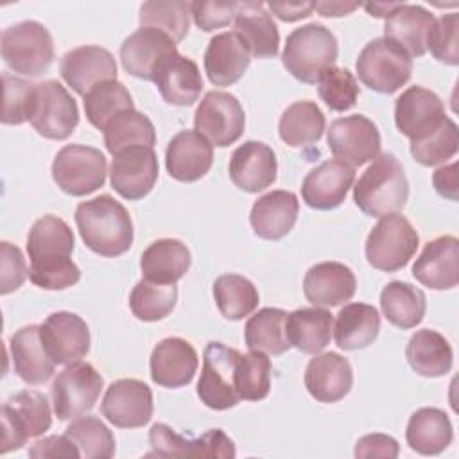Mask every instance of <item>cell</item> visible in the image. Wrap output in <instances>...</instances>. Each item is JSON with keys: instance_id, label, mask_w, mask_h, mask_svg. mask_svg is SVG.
<instances>
[{"instance_id": "cell-1", "label": "cell", "mask_w": 459, "mask_h": 459, "mask_svg": "<svg viewBox=\"0 0 459 459\" xmlns=\"http://www.w3.org/2000/svg\"><path fill=\"white\" fill-rule=\"evenodd\" d=\"M74 246V233L63 219L56 215L38 219L27 237L30 281L47 290L75 285L81 280V271L72 260Z\"/></svg>"}, {"instance_id": "cell-2", "label": "cell", "mask_w": 459, "mask_h": 459, "mask_svg": "<svg viewBox=\"0 0 459 459\" xmlns=\"http://www.w3.org/2000/svg\"><path fill=\"white\" fill-rule=\"evenodd\" d=\"M75 224L84 246L100 256H118L133 246L134 230L131 215L109 194L79 203Z\"/></svg>"}, {"instance_id": "cell-3", "label": "cell", "mask_w": 459, "mask_h": 459, "mask_svg": "<svg viewBox=\"0 0 459 459\" xmlns=\"http://www.w3.org/2000/svg\"><path fill=\"white\" fill-rule=\"evenodd\" d=\"M409 197L402 163L391 154H378L353 186V201L369 217L398 213Z\"/></svg>"}, {"instance_id": "cell-4", "label": "cell", "mask_w": 459, "mask_h": 459, "mask_svg": "<svg viewBox=\"0 0 459 459\" xmlns=\"http://www.w3.org/2000/svg\"><path fill=\"white\" fill-rule=\"evenodd\" d=\"M337 52V39L330 29L321 23H307L287 36L281 63L298 81L317 84L323 74L335 65Z\"/></svg>"}, {"instance_id": "cell-5", "label": "cell", "mask_w": 459, "mask_h": 459, "mask_svg": "<svg viewBox=\"0 0 459 459\" xmlns=\"http://www.w3.org/2000/svg\"><path fill=\"white\" fill-rule=\"evenodd\" d=\"M0 52L11 70L38 77L47 72L54 61V41L45 25L25 20L4 29Z\"/></svg>"}, {"instance_id": "cell-6", "label": "cell", "mask_w": 459, "mask_h": 459, "mask_svg": "<svg viewBox=\"0 0 459 459\" xmlns=\"http://www.w3.org/2000/svg\"><path fill=\"white\" fill-rule=\"evenodd\" d=\"M364 86L378 93H394L412 74V57L393 39L377 38L359 54L355 63Z\"/></svg>"}, {"instance_id": "cell-7", "label": "cell", "mask_w": 459, "mask_h": 459, "mask_svg": "<svg viewBox=\"0 0 459 459\" xmlns=\"http://www.w3.org/2000/svg\"><path fill=\"white\" fill-rule=\"evenodd\" d=\"M420 244L418 231L400 213L380 217L366 238L368 264L378 271L394 273L409 264Z\"/></svg>"}, {"instance_id": "cell-8", "label": "cell", "mask_w": 459, "mask_h": 459, "mask_svg": "<svg viewBox=\"0 0 459 459\" xmlns=\"http://www.w3.org/2000/svg\"><path fill=\"white\" fill-rule=\"evenodd\" d=\"M52 425V411L43 393L23 389L2 407V454L22 448L29 437H38Z\"/></svg>"}, {"instance_id": "cell-9", "label": "cell", "mask_w": 459, "mask_h": 459, "mask_svg": "<svg viewBox=\"0 0 459 459\" xmlns=\"http://www.w3.org/2000/svg\"><path fill=\"white\" fill-rule=\"evenodd\" d=\"M108 174L106 156L90 145L68 143L52 161V178L68 195L81 197L99 190Z\"/></svg>"}, {"instance_id": "cell-10", "label": "cell", "mask_w": 459, "mask_h": 459, "mask_svg": "<svg viewBox=\"0 0 459 459\" xmlns=\"http://www.w3.org/2000/svg\"><path fill=\"white\" fill-rule=\"evenodd\" d=\"M27 120L43 138L65 140L79 124V109L66 88L48 79L34 86Z\"/></svg>"}, {"instance_id": "cell-11", "label": "cell", "mask_w": 459, "mask_h": 459, "mask_svg": "<svg viewBox=\"0 0 459 459\" xmlns=\"http://www.w3.org/2000/svg\"><path fill=\"white\" fill-rule=\"evenodd\" d=\"M240 351L222 342H208L203 353V369L197 382V396L213 411L235 407L240 400L235 387V368Z\"/></svg>"}, {"instance_id": "cell-12", "label": "cell", "mask_w": 459, "mask_h": 459, "mask_svg": "<svg viewBox=\"0 0 459 459\" xmlns=\"http://www.w3.org/2000/svg\"><path fill=\"white\" fill-rule=\"evenodd\" d=\"M104 380L88 362L68 364L52 382V403L59 420H74L95 407Z\"/></svg>"}, {"instance_id": "cell-13", "label": "cell", "mask_w": 459, "mask_h": 459, "mask_svg": "<svg viewBox=\"0 0 459 459\" xmlns=\"http://www.w3.org/2000/svg\"><path fill=\"white\" fill-rule=\"evenodd\" d=\"M194 126L212 145L228 147L242 136L246 115L235 95L213 90L199 102L194 115Z\"/></svg>"}, {"instance_id": "cell-14", "label": "cell", "mask_w": 459, "mask_h": 459, "mask_svg": "<svg viewBox=\"0 0 459 459\" xmlns=\"http://www.w3.org/2000/svg\"><path fill=\"white\" fill-rule=\"evenodd\" d=\"M326 142L332 154L351 167L373 161L382 145L378 127L364 115L335 118L328 127Z\"/></svg>"}, {"instance_id": "cell-15", "label": "cell", "mask_w": 459, "mask_h": 459, "mask_svg": "<svg viewBox=\"0 0 459 459\" xmlns=\"http://www.w3.org/2000/svg\"><path fill=\"white\" fill-rule=\"evenodd\" d=\"M158 158L152 147L133 145L113 154L109 181L124 199L138 201L145 197L158 181Z\"/></svg>"}, {"instance_id": "cell-16", "label": "cell", "mask_w": 459, "mask_h": 459, "mask_svg": "<svg viewBox=\"0 0 459 459\" xmlns=\"http://www.w3.org/2000/svg\"><path fill=\"white\" fill-rule=\"evenodd\" d=\"M152 391L136 378L115 380L100 403L102 416L118 429H138L152 418Z\"/></svg>"}, {"instance_id": "cell-17", "label": "cell", "mask_w": 459, "mask_h": 459, "mask_svg": "<svg viewBox=\"0 0 459 459\" xmlns=\"http://www.w3.org/2000/svg\"><path fill=\"white\" fill-rule=\"evenodd\" d=\"M178 54L176 43L154 27H140L120 47V61L126 72L145 81H154L160 68Z\"/></svg>"}, {"instance_id": "cell-18", "label": "cell", "mask_w": 459, "mask_h": 459, "mask_svg": "<svg viewBox=\"0 0 459 459\" xmlns=\"http://www.w3.org/2000/svg\"><path fill=\"white\" fill-rule=\"evenodd\" d=\"M445 118L443 100L423 86H409L394 102V124L411 142L432 134Z\"/></svg>"}, {"instance_id": "cell-19", "label": "cell", "mask_w": 459, "mask_h": 459, "mask_svg": "<svg viewBox=\"0 0 459 459\" xmlns=\"http://www.w3.org/2000/svg\"><path fill=\"white\" fill-rule=\"evenodd\" d=\"M41 341L56 364L79 362L90 351V330L86 321L74 312H54L39 325Z\"/></svg>"}, {"instance_id": "cell-20", "label": "cell", "mask_w": 459, "mask_h": 459, "mask_svg": "<svg viewBox=\"0 0 459 459\" xmlns=\"http://www.w3.org/2000/svg\"><path fill=\"white\" fill-rule=\"evenodd\" d=\"M65 82L79 95H86L93 86L117 79L113 54L99 45H82L68 50L59 63Z\"/></svg>"}, {"instance_id": "cell-21", "label": "cell", "mask_w": 459, "mask_h": 459, "mask_svg": "<svg viewBox=\"0 0 459 459\" xmlns=\"http://www.w3.org/2000/svg\"><path fill=\"white\" fill-rule=\"evenodd\" d=\"M412 276L434 290L452 289L459 281V240L441 235L425 244L412 265Z\"/></svg>"}, {"instance_id": "cell-22", "label": "cell", "mask_w": 459, "mask_h": 459, "mask_svg": "<svg viewBox=\"0 0 459 459\" xmlns=\"http://www.w3.org/2000/svg\"><path fill=\"white\" fill-rule=\"evenodd\" d=\"M276 154L264 142L247 140L230 158V178L233 185L249 194L271 186L276 181Z\"/></svg>"}, {"instance_id": "cell-23", "label": "cell", "mask_w": 459, "mask_h": 459, "mask_svg": "<svg viewBox=\"0 0 459 459\" xmlns=\"http://www.w3.org/2000/svg\"><path fill=\"white\" fill-rule=\"evenodd\" d=\"M355 170L341 160H326L312 169L301 183V197L314 210H333L346 199Z\"/></svg>"}, {"instance_id": "cell-24", "label": "cell", "mask_w": 459, "mask_h": 459, "mask_svg": "<svg viewBox=\"0 0 459 459\" xmlns=\"http://www.w3.org/2000/svg\"><path fill=\"white\" fill-rule=\"evenodd\" d=\"M149 366L154 384L176 389L192 382L199 366V357L188 341L181 337H165L154 346Z\"/></svg>"}, {"instance_id": "cell-25", "label": "cell", "mask_w": 459, "mask_h": 459, "mask_svg": "<svg viewBox=\"0 0 459 459\" xmlns=\"http://www.w3.org/2000/svg\"><path fill=\"white\" fill-rule=\"evenodd\" d=\"M213 147L197 131H179L167 145L165 167L170 178L183 183L201 179L212 167Z\"/></svg>"}, {"instance_id": "cell-26", "label": "cell", "mask_w": 459, "mask_h": 459, "mask_svg": "<svg viewBox=\"0 0 459 459\" xmlns=\"http://www.w3.org/2000/svg\"><path fill=\"white\" fill-rule=\"evenodd\" d=\"M353 385V371L342 355L326 351L310 359L305 369V387L321 403L342 400Z\"/></svg>"}, {"instance_id": "cell-27", "label": "cell", "mask_w": 459, "mask_h": 459, "mask_svg": "<svg viewBox=\"0 0 459 459\" xmlns=\"http://www.w3.org/2000/svg\"><path fill=\"white\" fill-rule=\"evenodd\" d=\"M357 280L353 271L341 262H319L312 265L303 280L305 298L314 307H339L355 294Z\"/></svg>"}, {"instance_id": "cell-28", "label": "cell", "mask_w": 459, "mask_h": 459, "mask_svg": "<svg viewBox=\"0 0 459 459\" xmlns=\"http://www.w3.org/2000/svg\"><path fill=\"white\" fill-rule=\"evenodd\" d=\"M251 54L235 30L215 34L204 52V72L212 84L231 86L247 70Z\"/></svg>"}, {"instance_id": "cell-29", "label": "cell", "mask_w": 459, "mask_h": 459, "mask_svg": "<svg viewBox=\"0 0 459 459\" xmlns=\"http://www.w3.org/2000/svg\"><path fill=\"white\" fill-rule=\"evenodd\" d=\"M299 201L289 190H273L260 195L251 208L249 222L260 238L280 240L296 224Z\"/></svg>"}, {"instance_id": "cell-30", "label": "cell", "mask_w": 459, "mask_h": 459, "mask_svg": "<svg viewBox=\"0 0 459 459\" xmlns=\"http://www.w3.org/2000/svg\"><path fill=\"white\" fill-rule=\"evenodd\" d=\"M9 350L14 371L25 384L38 385L54 375L56 362L41 341L39 325L16 330L9 339Z\"/></svg>"}, {"instance_id": "cell-31", "label": "cell", "mask_w": 459, "mask_h": 459, "mask_svg": "<svg viewBox=\"0 0 459 459\" xmlns=\"http://www.w3.org/2000/svg\"><path fill=\"white\" fill-rule=\"evenodd\" d=\"M235 32L242 38L253 57L265 59L278 54L280 32L264 2H238Z\"/></svg>"}, {"instance_id": "cell-32", "label": "cell", "mask_w": 459, "mask_h": 459, "mask_svg": "<svg viewBox=\"0 0 459 459\" xmlns=\"http://www.w3.org/2000/svg\"><path fill=\"white\" fill-rule=\"evenodd\" d=\"M434 14L423 5L400 4L384 25L385 38L398 43L411 57H420L427 52V36L434 23Z\"/></svg>"}, {"instance_id": "cell-33", "label": "cell", "mask_w": 459, "mask_h": 459, "mask_svg": "<svg viewBox=\"0 0 459 459\" xmlns=\"http://www.w3.org/2000/svg\"><path fill=\"white\" fill-rule=\"evenodd\" d=\"M154 82L163 100L174 106H192L203 91L199 66L181 54L170 57L160 68Z\"/></svg>"}, {"instance_id": "cell-34", "label": "cell", "mask_w": 459, "mask_h": 459, "mask_svg": "<svg viewBox=\"0 0 459 459\" xmlns=\"http://www.w3.org/2000/svg\"><path fill=\"white\" fill-rule=\"evenodd\" d=\"M190 264V251L178 238L154 240L140 256L143 278L156 283H176L186 274Z\"/></svg>"}, {"instance_id": "cell-35", "label": "cell", "mask_w": 459, "mask_h": 459, "mask_svg": "<svg viewBox=\"0 0 459 459\" xmlns=\"http://www.w3.org/2000/svg\"><path fill=\"white\" fill-rule=\"evenodd\" d=\"M454 432L450 418L437 407H421L409 418L407 445L421 455H437L452 443Z\"/></svg>"}, {"instance_id": "cell-36", "label": "cell", "mask_w": 459, "mask_h": 459, "mask_svg": "<svg viewBox=\"0 0 459 459\" xmlns=\"http://www.w3.org/2000/svg\"><path fill=\"white\" fill-rule=\"evenodd\" d=\"M380 330V316L373 305L348 303L344 305L333 326L335 344L344 351H355L369 346Z\"/></svg>"}, {"instance_id": "cell-37", "label": "cell", "mask_w": 459, "mask_h": 459, "mask_svg": "<svg viewBox=\"0 0 459 459\" xmlns=\"http://www.w3.org/2000/svg\"><path fill=\"white\" fill-rule=\"evenodd\" d=\"M333 317L321 307L298 308L287 314L285 333L289 344L303 353H319L330 344Z\"/></svg>"}, {"instance_id": "cell-38", "label": "cell", "mask_w": 459, "mask_h": 459, "mask_svg": "<svg viewBox=\"0 0 459 459\" xmlns=\"http://www.w3.org/2000/svg\"><path fill=\"white\" fill-rule=\"evenodd\" d=\"M405 357L409 366L421 377L436 378L452 369L454 351L450 342L436 330L423 328L411 335Z\"/></svg>"}, {"instance_id": "cell-39", "label": "cell", "mask_w": 459, "mask_h": 459, "mask_svg": "<svg viewBox=\"0 0 459 459\" xmlns=\"http://www.w3.org/2000/svg\"><path fill=\"white\" fill-rule=\"evenodd\" d=\"M380 308L391 325L409 330L421 323L427 310V299L421 289L394 280L382 289Z\"/></svg>"}, {"instance_id": "cell-40", "label": "cell", "mask_w": 459, "mask_h": 459, "mask_svg": "<svg viewBox=\"0 0 459 459\" xmlns=\"http://www.w3.org/2000/svg\"><path fill=\"white\" fill-rule=\"evenodd\" d=\"M287 312L274 307L260 308L253 314L244 328V341L251 351H262L265 355H281L290 344L285 333Z\"/></svg>"}, {"instance_id": "cell-41", "label": "cell", "mask_w": 459, "mask_h": 459, "mask_svg": "<svg viewBox=\"0 0 459 459\" xmlns=\"http://www.w3.org/2000/svg\"><path fill=\"white\" fill-rule=\"evenodd\" d=\"M325 131V115L312 100L290 104L280 117V138L290 147H301L319 142Z\"/></svg>"}, {"instance_id": "cell-42", "label": "cell", "mask_w": 459, "mask_h": 459, "mask_svg": "<svg viewBox=\"0 0 459 459\" xmlns=\"http://www.w3.org/2000/svg\"><path fill=\"white\" fill-rule=\"evenodd\" d=\"M84 113L88 122L97 127L99 131H104L106 126L122 111L133 109V97L129 90L115 81H104L97 86H93L84 95Z\"/></svg>"}, {"instance_id": "cell-43", "label": "cell", "mask_w": 459, "mask_h": 459, "mask_svg": "<svg viewBox=\"0 0 459 459\" xmlns=\"http://www.w3.org/2000/svg\"><path fill=\"white\" fill-rule=\"evenodd\" d=\"M219 312L230 321H240L258 307V290L247 278L230 273L213 281Z\"/></svg>"}, {"instance_id": "cell-44", "label": "cell", "mask_w": 459, "mask_h": 459, "mask_svg": "<svg viewBox=\"0 0 459 459\" xmlns=\"http://www.w3.org/2000/svg\"><path fill=\"white\" fill-rule=\"evenodd\" d=\"M106 149L115 154L126 147L145 145L154 147L156 131L152 122L140 111L126 109L118 113L104 129Z\"/></svg>"}, {"instance_id": "cell-45", "label": "cell", "mask_w": 459, "mask_h": 459, "mask_svg": "<svg viewBox=\"0 0 459 459\" xmlns=\"http://www.w3.org/2000/svg\"><path fill=\"white\" fill-rule=\"evenodd\" d=\"M190 4L183 0H152L140 7V27H154L179 43L190 29Z\"/></svg>"}, {"instance_id": "cell-46", "label": "cell", "mask_w": 459, "mask_h": 459, "mask_svg": "<svg viewBox=\"0 0 459 459\" xmlns=\"http://www.w3.org/2000/svg\"><path fill=\"white\" fill-rule=\"evenodd\" d=\"M178 301L176 283H156L151 280H140L129 296V307L140 321H160L167 317Z\"/></svg>"}, {"instance_id": "cell-47", "label": "cell", "mask_w": 459, "mask_h": 459, "mask_svg": "<svg viewBox=\"0 0 459 459\" xmlns=\"http://www.w3.org/2000/svg\"><path fill=\"white\" fill-rule=\"evenodd\" d=\"M75 443L81 457L86 459H109L115 455L113 432L95 416H79L65 430Z\"/></svg>"}, {"instance_id": "cell-48", "label": "cell", "mask_w": 459, "mask_h": 459, "mask_svg": "<svg viewBox=\"0 0 459 459\" xmlns=\"http://www.w3.org/2000/svg\"><path fill=\"white\" fill-rule=\"evenodd\" d=\"M235 387L240 400L258 402L271 389V360L262 351H251L238 357L235 368Z\"/></svg>"}, {"instance_id": "cell-49", "label": "cell", "mask_w": 459, "mask_h": 459, "mask_svg": "<svg viewBox=\"0 0 459 459\" xmlns=\"http://www.w3.org/2000/svg\"><path fill=\"white\" fill-rule=\"evenodd\" d=\"M459 149V134L455 122L446 117L445 122L427 138L411 142V154L412 158L425 165V167H436L450 158L455 156Z\"/></svg>"}, {"instance_id": "cell-50", "label": "cell", "mask_w": 459, "mask_h": 459, "mask_svg": "<svg viewBox=\"0 0 459 459\" xmlns=\"http://www.w3.org/2000/svg\"><path fill=\"white\" fill-rule=\"evenodd\" d=\"M321 100L332 111H346L355 106L359 99V84L348 68L332 66L317 82Z\"/></svg>"}, {"instance_id": "cell-51", "label": "cell", "mask_w": 459, "mask_h": 459, "mask_svg": "<svg viewBox=\"0 0 459 459\" xmlns=\"http://www.w3.org/2000/svg\"><path fill=\"white\" fill-rule=\"evenodd\" d=\"M427 50L445 63L455 66L459 63V16L448 13L434 20L432 29L427 36Z\"/></svg>"}, {"instance_id": "cell-52", "label": "cell", "mask_w": 459, "mask_h": 459, "mask_svg": "<svg viewBox=\"0 0 459 459\" xmlns=\"http://www.w3.org/2000/svg\"><path fill=\"white\" fill-rule=\"evenodd\" d=\"M4 81V111H2V122L4 124H23L29 117V108L34 93L32 82L14 77L11 74L2 75Z\"/></svg>"}, {"instance_id": "cell-53", "label": "cell", "mask_w": 459, "mask_h": 459, "mask_svg": "<svg viewBox=\"0 0 459 459\" xmlns=\"http://www.w3.org/2000/svg\"><path fill=\"white\" fill-rule=\"evenodd\" d=\"M151 454L158 457H197V437L183 436L165 423H154L149 430Z\"/></svg>"}, {"instance_id": "cell-54", "label": "cell", "mask_w": 459, "mask_h": 459, "mask_svg": "<svg viewBox=\"0 0 459 459\" xmlns=\"http://www.w3.org/2000/svg\"><path fill=\"white\" fill-rule=\"evenodd\" d=\"M238 9V2H190V13L194 23L210 32L221 27H226L231 20H235Z\"/></svg>"}, {"instance_id": "cell-55", "label": "cell", "mask_w": 459, "mask_h": 459, "mask_svg": "<svg viewBox=\"0 0 459 459\" xmlns=\"http://www.w3.org/2000/svg\"><path fill=\"white\" fill-rule=\"evenodd\" d=\"M0 251H2V283H0V292L2 294H9L13 290H16L27 278L29 271H27V264L25 258L22 255V251L9 244V242H2L0 244Z\"/></svg>"}, {"instance_id": "cell-56", "label": "cell", "mask_w": 459, "mask_h": 459, "mask_svg": "<svg viewBox=\"0 0 459 459\" xmlns=\"http://www.w3.org/2000/svg\"><path fill=\"white\" fill-rule=\"evenodd\" d=\"M400 446L398 441L387 434H368L362 436L355 445V457L366 459V457H387L394 459L398 457Z\"/></svg>"}, {"instance_id": "cell-57", "label": "cell", "mask_w": 459, "mask_h": 459, "mask_svg": "<svg viewBox=\"0 0 459 459\" xmlns=\"http://www.w3.org/2000/svg\"><path fill=\"white\" fill-rule=\"evenodd\" d=\"M29 455L34 459L43 457H81L79 448L75 443L65 434V436H47L43 439H38L30 448Z\"/></svg>"}, {"instance_id": "cell-58", "label": "cell", "mask_w": 459, "mask_h": 459, "mask_svg": "<svg viewBox=\"0 0 459 459\" xmlns=\"http://www.w3.org/2000/svg\"><path fill=\"white\" fill-rule=\"evenodd\" d=\"M197 457H235V443L221 429L206 430L201 437H197Z\"/></svg>"}, {"instance_id": "cell-59", "label": "cell", "mask_w": 459, "mask_h": 459, "mask_svg": "<svg viewBox=\"0 0 459 459\" xmlns=\"http://www.w3.org/2000/svg\"><path fill=\"white\" fill-rule=\"evenodd\" d=\"M432 185L441 197L457 201V163L439 167L432 174Z\"/></svg>"}, {"instance_id": "cell-60", "label": "cell", "mask_w": 459, "mask_h": 459, "mask_svg": "<svg viewBox=\"0 0 459 459\" xmlns=\"http://www.w3.org/2000/svg\"><path fill=\"white\" fill-rule=\"evenodd\" d=\"M269 11L283 22H298L314 11V2H269Z\"/></svg>"}, {"instance_id": "cell-61", "label": "cell", "mask_w": 459, "mask_h": 459, "mask_svg": "<svg viewBox=\"0 0 459 459\" xmlns=\"http://www.w3.org/2000/svg\"><path fill=\"white\" fill-rule=\"evenodd\" d=\"M359 4H342V2H316L314 9L323 16H346L355 11Z\"/></svg>"}, {"instance_id": "cell-62", "label": "cell", "mask_w": 459, "mask_h": 459, "mask_svg": "<svg viewBox=\"0 0 459 459\" xmlns=\"http://www.w3.org/2000/svg\"><path fill=\"white\" fill-rule=\"evenodd\" d=\"M400 4H366V11L377 18H387Z\"/></svg>"}]
</instances>
